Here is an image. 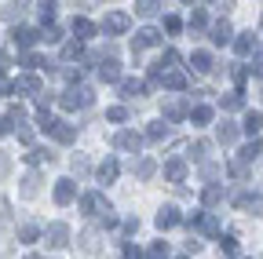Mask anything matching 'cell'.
Instances as JSON below:
<instances>
[{
    "label": "cell",
    "instance_id": "obj_48",
    "mask_svg": "<svg viewBox=\"0 0 263 259\" xmlns=\"http://www.w3.org/2000/svg\"><path fill=\"white\" fill-rule=\"evenodd\" d=\"M252 215H263V193H252V201H249Z\"/></svg>",
    "mask_w": 263,
    "mask_h": 259
},
{
    "label": "cell",
    "instance_id": "obj_2",
    "mask_svg": "<svg viewBox=\"0 0 263 259\" xmlns=\"http://www.w3.org/2000/svg\"><path fill=\"white\" fill-rule=\"evenodd\" d=\"M11 44L18 48V55L29 51L33 44H41V29H33V26H15V29H11Z\"/></svg>",
    "mask_w": 263,
    "mask_h": 259
},
{
    "label": "cell",
    "instance_id": "obj_9",
    "mask_svg": "<svg viewBox=\"0 0 263 259\" xmlns=\"http://www.w3.org/2000/svg\"><path fill=\"white\" fill-rule=\"evenodd\" d=\"M132 26V18L124 15V11H110L106 18H103V33H110V37H117V33H124V29Z\"/></svg>",
    "mask_w": 263,
    "mask_h": 259
},
{
    "label": "cell",
    "instance_id": "obj_32",
    "mask_svg": "<svg viewBox=\"0 0 263 259\" xmlns=\"http://www.w3.org/2000/svg\"><path fill=\"white\" fill-rule=\"evenodd\" d=\"M37 237H41V230H37L33 223H22V226H18V241H22V245H33Z\"/></svg>",
    "mask_w": 263,
    "mask_h": 259
},
{
    "label": "cell",
    "instance_id": "obj_19",
    "mask_svg": "<svg viewBox=\"0 0 263 259\" xmlns=\"http://www.w3.org/2000/svg\"><path fill=\"white\" fill-rule=\"evenodd\" d=\"M18 66H26V70H48L51 62H48V58H41L37 51H22V55H18Z\"/></svg>",
    "mask_w": 263,
    "mask_h": 259
},
{
    "label": "cell",
    "instance_id": "obj_22",
    "mask_svg": "<svg viewBox=\"0 0 263 259\" xmlns=\"http://www.w3.org/2000/svg\"><path fill=\"white\" fill-rule=\"evenodd\" d=\"M230 44H234V51H238V55H252V51H256V37H252V33H238Z\"/></svg>",
    "mask_w": 263,
    "mask_h": 259
},
{
    "label": "cell",
    "instance_id": "obj_37",
    "mask_svg": "<svg viewBox=\"0 0 263 259\" xmlns=\"http://www.w3.org/2000/svg\"><path fill=\"white\" fill-rule=\"evenodd\" d=\"M219 248H223V255H238V237L234 234H223L219 237Z\"/></svg>",
    "mask_w": 263,
    "mask_h": 259
},
{
    "label": "cell",
    "instance_id": "obj_34",
    "mask_svg": "<svg viewBox=\"0 0 263 259\" xmlns=\"http://www.w3.org/2000/svg\"><path fill=\"white\" fill-rule=\"evenodd\" d=\"M219 106H223V110H241L245 99H241V91H230V95H223V99H219Z\"/></svg>",
    "mask_w": 263,
    "mask_h": 259
},
{
    "label": "cell",
    "instance_id": "obj_11",
    "mask_svg": "<svg viewBox=\"0 0 263 259\" xmlns=\"http://www.w3.org/2000/svg\"><path fill=\"white\" fill-rule=\"evenodd\" d=\"M186 113H190V106H186L183 99H172V103H164V117H161V124H179Z\"/></svg>",
    "mask_w": 263,
    "mask_h": 259
},
{
    "label": "cell",
    "instance_id": "obj_45",
    "mask_svg": "<svg viewBox=\"0 0 263 259\" xmlns=\"http://www.w3.org/2000/svg\"><path fill=\"white\" fill-rule=\"evenodd\" d=\"M205 153H209V143H194L190 146V157L194 161H205Z\"/></svg>",
    "mask_w": 263,
    "mask_h": 259
},
{
    "label": "cell",
    "instance_id": "obj_5",
    "mask_svg": "<svg viewBox=\"0 0 263 259\" xmlns=\"http://www.w3.org/2000/svg\"><path fill=\"white\" fill-rule=\"evenodd\" d=\"M186 223H190V226H197V230H201L205 237H219V219H216L212 212H194Z\"/></svg>",
    "mask_w": 263,
    "mask_h": 259
},
{
    "label": "cell",
    "instance_id": "obj_25",
    "mask_svg": "<svg viewBox=\"0 0 263 259\" xmlns=\"http://www.w3.org/2000/svg\"><path fill=\"white\" fill-rule=\"evenodd\" d=\"M259 153H263V143H259V139H252V143H245V146H241V157H238V161H241V165H252Z\"/></svg>",
    "mask_w": 263,
    "mask_h": 259
},
{
    "label": "cell",
    "instance_id": "obj_30",
    "mask_svg": "<svg viewBox=\"0 0 263 259\" xmlns=\"http://www.w3.org/2000/svg\"><path fill=\"white\" fill-rule=\"evenodd\" d=\"M26 161H29V165H41V161H55V153H51L48 146H33V150L26 153Z\"/></svg>",
    "mask_w": 263,
    "mask_h": 259
},
{
    "label": "cell",
    "instance_id": "obj_23",
    "mask_svg": "<svg viewBox=\"0 0 263 259\" xmlns=\"http://www.w3.org/2000/svg\"><path fill=\"white\" fill-rule=\"evenodd\" d=\"M190 66H194V73H209L212 70V55L209 51H194L190 55Z\"/></svg>",
    "mask_w": 263,
    "mask_h": 259
},
{
    "label": "cell",
    "instance_id": "obj_1",
    "mask_svg": "<svg viewBox=\"0 0 263 259\" xmlns=\"http://www.w3.org/2000/svg\"><path fill=\"white\" fill-rule=\"evenodd\" d=\"M91 99H95V95L88 88H66L59 95V106L62 110H84V106H91Z\"/></svg>",
    "mask_w": 263,
    "mask_h": 259
},
{
    "label": "cell",
    "instance_id": "obj_36",
    "mask_svg": "<svg viewBox=\"0 0 263 259\" xmlns=\"http://www.w3.org/2000/svg\"><path fill=\"white\" fill-rule=\"evenodd\" d=\"M201 201H205V205H219V201H223V190H219L216 183H212V186H205V193H201Z\"/></svg>",
    "mask_w": 263,
    "mask_h": 259
},
{
    "label": "cell",
    "instance_id": "obj_13",
    "mask_svg": "<svg viewBox=\"0 0 263 259\" xmlns=\"http://www.w3.org/2000/svg\"><path fill=\"white\" fill-rule=\"evenodd\" d=\"M11 88L22 91V95H41V77L37 73H22L18 81H11Z\"/></svg>",
    "mask_w": 263,
    "mask_h": 259
},
{
    "label": "cell",
    "instance_id": "obj_43",
    "mask_svg": "<svg viewBox=\"0 0 263 259\" xmlns=\"http://www.w3.org/2000/svg\"><path fill=\"white\" fill-rule=\"evenodd\" d=\"M41 41H48V44L62 41V29H59V26H44V33H41Z\"/></svg>",
    "mask_w": 263,
    "mask_h": 259
},
{
    "label": "cell",
    "instance_id": "obj_51",
    "mask_svg": "<svg viewBox=\"0 0 263 259\" xmlns=\"http://www.w3.org/2000/svg\"><path fill=\"white\" fill-rule=\"evenodd\" d=\"M73 172L77 175H88V157H73Z\"/></svg>",
    "mask_w": 263,
    "mask_h": 259
},
{
    "label": "cell",
    "instance_id": "obj_52",
    "mask_svg": "<svg viewBox=\"0 0 263 259\" xmlns=\"http://www.w3.org/2000/svg\"><path fill=\"white\" fill-rule=\"evenodd\" d=\"M121 255H124V259H143V252H139L136 245H124V248H121Z\"/></svg>",
    "mask_w": 263,
    "mask_h": 259
},
{
    "label": "cell",
    "instance_id": "obj_46",
    "mask_svg": "<svg viewBox=\"0 0 263 259\" xmlns=\"http://www.w3.org/2000/svg\"><path fill=\"white\" fill-rule=\"evenodd\" d=\"M62 73H66V81H70V84H77V81L84 77V70H81V66H66Z\"/></svg>",
    "mask_w": 263,
    "mask_h": 259
},
{
    "label": "cell",
    "instance_id": "obj_33",
    "mask_svg": "<svg viewBox=\"0 0 263 259\" xmlns=\"http://www.w3.org/2000/svg\"><path fill=\"white\" fill-rule=\"evenodd\" d=\"M164 4H157V0H139L136 4V15H143V18H150V15H157Z\"/></svg>",
    "mask_w": 263,
    "mask_h": 259
},
{
    "label": "cell",
    "instance_id": "obj_4",
    "mask_svg": "<svg viewBox=\"0 0 263 259\" xmlns=\"http://www.w3.org/2000/svg\"><path fill=\"white\" fill-rule=\"evenodd\" d=\"M81 212L84 215H103V212H110V205L99 190H88V193H81Z\"/></svg>",
    "mask_w": 263,
    "mask_h": 259
},
{
    "label": "cell",
    "instance_id": "obj_16",
    "mask_svg": "<svg viewBox=\"0 0 263 259\" xmlns=\"http://www.w3.org/2000/svg\"><path fill=\"white\" fill-rule=\"evenodd\" d=\"M238 135H241V128H238V124H230V121H223V124L216 128V139H219L223 146H234Z\"/></svg>",
    "mask_w": 263,
    "mask_h": 259
},
{
    "label": "cell",
    "instance_id": "obj_53",
    "mask_svg": "<svg viewBox=\"0 0 263 259\" xmlns=\"http://www.w3.org/2000/svg\"><path fill=\"white\" fill-rule=\"evenodd\" d=\"M99 219H103V226H106V230H114V226H117V215H114V208H110V212H103Z\"/></svg>",
    "mask_w": 263,
    "mask_h": 259
},
{
    "label": "cell",
    "instance_id": "obj_14",
    "mask_svg": "<svg viewBox=\"0 0 263 259\" xmlns=\"http://www.w3.org/2000/svg\"><path fill=\"white\" fill-rule=\"evenodd\" d=\"M209 33H212V44H219V48L234 41V29H230V22H227V18H219V22L209 29Z\"/></svg>",
    "mask_w": 263,
    "mask_h": 259
},
{
    "label": "cell",
    "instance_id": "obj_3",
    "mask_svg": "<svg viewBox=\"0 0 263 259\" xmlns=\"http://www.w3.org/2000/svg\"><path fill=\"white\" fill-rule=\"evenodd\" d=\"M44 135H51L55 143H73L77 139V124H70V121H48V128H44Z\"/></svg>",
    "mask_w": 263,
    "mask_h": 259
},
{
    "label": "cell",
    "instance_id": "obj_44",
    "mask_svg": "<svg viewBox=\"0 0 263 259\" xmlns=\"http://www.w3.org/2000/svg\"><path fill=\"white\" fill-rule=\"evenodd\" d=\"M81 248H88V252H95V248H99V241H95V230H84V234H81Z\"/></svg>",
    "mask_w": 263,
    "mask_h": 259
},
{
    "label": "cell",
    "instance_id": "obj_38",
    "mask_svg": "<svg viewBox=\"0 0 263 259\" xmlns=\"http://www.w3.org/2000/svg\"><path fill=\"white\" fill-rule=\"evenodd\" d=\"M146 259H168V241H154L150 252H146Z\"/></svg>",
    "mask_w": 263,
    "mask_h": 259
},
{
    "label": "cell",
    "instance_id": "obj_35",
    "mask_svg": "<svg viewBox=\"0 0 263 259\" xmlns=\"http://www.w3.org/2000/svg\"><path fill=\"white\" fill-rule=\"evenodd\" d=\"M164 135H168V124H161V121H157V124H150V128H146V139H150V143H161V139H164Z\"/></svg>",
    "mask_w": 263,
    "mask_h": 259
},
{
    "label": "cell",
    "instance_id": "obj_15",
    "mask_svg": "<svg viewBox=\"0 0 263 259\" xmlns=\"http://www.w3.org/2000/svg\"><path fill=\"white\" fill-rule=\"evenodd\" d=\"M99 77L106 84H121V62L117 58H103V66H99Z\"/></svg>",
    "mask_w": 263,
    "mask_h": 259
},
{
    "label": "cell",
    "instance_id": "obj_17",
    "mask_svg": "<svg viewBox=\"0 0 263 259\" xmlns=\"http://www.w3.org/2000/svg\"><path fill=\"white\" fill-rule=\"evenodd\" d=\"M121 95H124V99H139V95H146V84L136 81V77H124L121 81Z\"/></svg>",
    "mask_w": 263,
    "mask_h": 259
},
{
    "label": "cell",
    "instance_id": "obj_10",
    "mask_svg": "<svg viewBox=\"0 0 263 259\" xmlns=\"http://www.w3.org/2000/svg\"><path fill=\"white\" fill-rule=\"evenodd\" d=\"M154 223H157V230H172V226H179V223H183V212H179L176 205H164V208L157 212V219H154Z\"/></svg>",
    "mask_w": 263,
    "mask_h": 259
},
{
    "label": "cell",
    "instance_id": "obj_28",
    "mask_svg": "<svg viewBox=\"0 0 263 259\" xmlns=\"http://www.w3.org/2000/svg\"><path fill=\"white\" fill-rule=\"evenodd\" d=\"M205 26H209V11L205 8H194L190 11V33H201Z\"/></svg>",
    "mask_w": 263,
    "mask_h": 259
},
{
    "label": "cell",
    "instance_id": "obj_21",
    "mask_svg": "<svg viewBox=\"0 0 263 259\" xmlns=\"http://www.w3.org/2000/svg\"><path fill=\"white\" fill-rule=\"evenodd\" d=\"M132 172H136V179H143V183H146V179H154V172H157V165H154V161H150V157H139V161H136V165H132Z\"/></svg>",
    "mask_w": 263,
    "mask_h": 259
},
{
    "label": "cell",
    "instance_id": "obj_24",
    "mask_svg": "<svg viewBox=\"0 0 263 259\" xmlns=\"http://www.w3.org/2000/svg\"><path fill=\"white\" fill-rule=\"evenodd\" d=\"M259 128H263V113H259V110H249V113H245V124H241V132H245V135H256Z\"/></svg>",
    "mask_w": 263,
    "mask_h": 259
},
{
    "label": "cell",
    "instance_id": "obj_8",
    "mask_svg": "<svg viewBox=\"0 0 263 259\" xmlns=\"http://www.w3.org/2000/svg\"><path fill=\"white\" fill-rule=\"evenodd\" d=\"M44 241H48V248H66V245H70V226H66V223H51L44 230Z\"/></svg>",
    "mask_w": 263,
    "mask_h": 259
},
{
    "label": "cell",
    "instance_id": "obj_58",
    "mask_svg": "<svg viewBox=\"0 0 263 259\" xmlns=\"http://www.w3.org/2000/svg\"><path fill=\"white\" fill-rule=\"evenodd\" d=\"M179 259H190V255H179Z\"/></svg>",
    "mask_w": 263,
    "mask_h": 259
},
{
    "label": "cell",
    "instance_id": "obj_49",
    "mask_svg": "<svg viewBox=\"0 0 263 259\" xmlns=\"http://www.w3.org/2000/svg\"><path fill=\"white\" fill-rule=\"evenodd\" d=\"M164 29H168V33H179V29H183V22H179L176 15H168V18H164Z\"/></svg>",
    "mask_w": 263,
    "mask_h": 259
},
{
    "label": "cell",
    "instance_id": "obj_57",
    "mask_svg": "<svg viewBox=\"0 0 263 259\" xmlns=\"http://www.w3.org/2000/svg\"><path fill=\"white\" fill-rule=\"evenodd\" d=\"M26 259H41V255H26Z\"/></svg>",
    "mask_w": 263,
    "mask_h": 259
},
{
    "label": "cell",
    "instance_id": "obj_41",
    "mask_svg": "<svg viewBox=\"0 0 263 259\" xmlns=\"http://www.w3.org/2000/svg\"><path fill=\"white\" fill-rule=\"evenodd\" d=\"M55 8L59 4H41V22L44 26H55Z\"/></svg>",
    "mask_w": 263,
    "mask_h": 259
},
{
    "label": "cell",
    "instance_id": "obj_47",
    "mask_svg": "<svg viewBox=\"0 0 263 259\" xmlns=\"http://www.w3.org/2000/svg\"><path fill=\"white\" fill-rule=\"evenodd\" d=\"M15 132H18V139H22V143H33V128H29L26 121H22V124L15 128Z\"/></svg>",
    "mask_w": 263,
    "mask_h": 259
},
{
    "label": "cell",
    "instance_id": "obj_42",
    "mask_svg": "<svg viewBox=\"0 0 263 259\" xmlns=\"http://www.w3.org/2000/svg\"><path fill=\"white\" fill-rule=\"evenodd\" d=\"M106 121L121 124V121H128V110H124V106H110V110H106Z\"/></svg>",
    "mask_w": 263,
    "mask_h": 259
},
{
    "label": "cell",
    "instance_id": "obj_26",
    "mask_svg": "<svg viewBox=\"0 0 263 259\" xmlns=\"http://www.w3.org/2000/svg\"><path fill=\"white\" fill-rule=\"evenodd\" d=\"M73 33H77V41L84 44L88 37H95V26H91V22H88V18L81 15V18H73Z\"/></svg>",
    "mask_w": 263,
    "mask_h": 259
},
{
    "label": "cell",
    "instance_id": "obj_39",
    "mask_svg": "<svg viewBox=\"0 0 263 259\" xmlns=\"http://www.w3.org/2000/svg\"><path fill=\"white\" fill-rule=\"evenodd\" d=\"M81 55H84V44L81 41H70V44L62 48V58H81Z\"/></svg>",
    "mask_w": 263,
    "mask_h": 259
},
{
    "label": "cell",
    "instance_id": "obj_29",
    "mask_svg": "<svg viewBox=\"0 0 263 259\" xmlns=\"http://www.w3.org/2000/svg\"><path fill=\"white\" fill-rule=\"evenodd\" d=\"M37 183H41V175H37V172L22 175V197H37V190H41Z\"/></svg>",
    "mask_w": 263,
    "mask_h": 259
},
{
    "label": "cell",
    "instance_id": "obj_12",
    "mask_svg": "<svg viewBox=\"0 0 263 259\" xmlns=\"http://www.w3.org/2000/svg\"><path fill=\"white\" fill-rule=\"evenodd\" d=\"M77 197V183L73 179H59L55 183V205H73Z\"/></svg>",
    "mask_w": 263,
    "mask_h": 259
},
{
    "label": "cell",
    "instance_id": "obj_59",
    "mask_svg": "<svg viewBox=\"0 0 263 259\" xmlns=\"http://www.w3.org/2000/svg\"><path fill=\"white\" fill-rule=\"evenodd\" d=\"M259 26H263V22H259Z\"/></svg>",
    "mask_w": 263,
    "mask_h": 259
},
{
    "label": "cell",
    "instance_id": "obj_20",
    "mask_svg": "<svg viewBox=\"0 0 263 259\" xmlns=\"http://www.w3.org/2000/svg\"><path fill=\"white\" fill-rule=\"evenodd\" d=\"M117 172H121V165H117L114 157H106L103 165H99V172H95V175H99V183H114V179H117Z\"/></svg>",
    "mask_w": 263,
    "mask_h": 259
},
{
    "label": "cell",
    "instance_id": "obj_56",
    "mask_svg": "<svg viewBox=\"0 0 263 259\" xmlns=\"http://www.w3.org/2000/svg\"><path fill=\"white\" fill-rule=\"evenodd\" d=\"M15 88H11V81H4V77H0V99H4V95H11Z\"/></svg>",
    "mask_w": 263,
    "mask_h": 259
},
{
    "label": "cell",
    "instance_id": "obj_50",
    "mask_svg": "<svg viewBox=\"0 0 263 259\" xmlns=\"http://www.w3.org/2000/svg\"><path fill=\"white\" fill-rule=\"evenodd\" d=\"M8 172H11V157H8L4 150H0V179H4Z\"/></svg>",
    "mask_w": 263,
    "mask_h": 259
},
{
    "label": "cell",
    "instance_id": "obj_40",
    "mask_svg": "<svg viewBox=\"0 0 263 259\" xmlns=\"http://www.w3.org/2000/svg\"><path fill=\"white\" fill-rule=\"evenodd\" d=\"M227 175H234V179H245V175H249V165H241V161H230V165H227Z\"/></svg>",
    "mask_w": 263,
    "mask_h": 259
},
{
    "label": "cell",
    "instance_id": "obj_27",
    "mask_svg": "<svg viewBox=\"0 0 263 259\" xmlns=\"http://www.w3.org/2000/svg\"><path fill=\"white\" fill-rule=\"evenodd\" d=\"M161 84L168 88V91H183V88H186V77H183L179 70H172V73H164V77H161Z\"/></svg>",
    "mask_w": 263,
    "mask_h": 259
},
{
    "label": "cell",
    "instance_id": "obj_31",
    "mask_svg": "<svg viewBox=\"0 0 263 259\" xmlns=\"http://www.w3.org/2000/svg\"><path fill=\"white\" fill-rule=\"evenodd\" d=\"M194 124H209L212 121V106H190V113H186Z\"/></svg>",
    "mask_w": 263,
    "mask_h": 259
},
{
    "label": "cell",
    "instance_id": "obj_6",
    "mask_svg": "<svg viewBox=\"0 0 263 259\" xmlns=\"http://www.w3.org/2000/svg\"><path fill=\"white\" fill-rule=\"evenodd\" d=\"M114 146H117L121 153H139V150H143V135L132 132V128H124V132L114 135Z\"/></svg>",
    "mask_w": 263,
    "mask_h": 259
},
{
    "label": "cell",
    "instance_id": "obj_55",
    "mask_svg": "<svg viewBox=\"0 0 263 259\" xmlns=\"http://www.w3.org/2000/svg\"><path fill=\"white\" fill-rule=\"evenodd\" d=\"M252 62H256L252 70H263V48H256V51H252Z\"/></svg>",
    "mask_w": 263,
    "mask_h": 259
},
{
    "label": "cell",
    "instance_id": "obj_18",
    "mask_svg": "<svg viewBox=\"0 0 263 259\" xmlns=\"http://www.w3.org/2000/svg\"><path fill=\"white\" fill-rule=\"evenodd\" d=\"M164 179H168V183H183L186 179V161H168V165H164Z\"/></svg>",
    "mask_w": 263,
    "mask_h": 259
},
{
    "label": "cell",
    "instance_id": "obj_54",
    "mask_svg": "<svg viewBox=\"0 0 263 259\" xmlns=\"http://www.w3.org/2000/svg\"><path fill=\"white\" fill-rule=\"evenodd\" d=\"M11 132H15L11 121H8V117H0V135H11Z\"/></svg>",
    "mask_w": 263,
    "mask_h": 259
},
{
    "label": "cell",
    "instance_id": "obj_7",
    "mask_svg": "<svg viewBox=\"0 0 263 259\" xmlns=\"http://www.w3.org/2000/svg\"><path fill=\"white\" fill-rule=\"evenodd\" d=\"M157 44H161V29H154V26H143L139 33L132 37V51H136V55H139L143 48H157Z\"/></svg>",
    "mask_w": 263,
    "mask_h": 259
}]
</instances>
